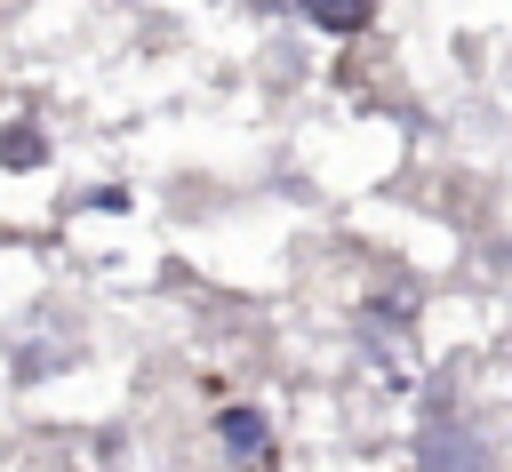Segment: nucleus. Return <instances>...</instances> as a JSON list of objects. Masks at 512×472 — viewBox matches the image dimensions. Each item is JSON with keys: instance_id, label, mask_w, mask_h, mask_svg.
I'll return each instance as SVG.
<instances>
[{"instance_id": "f257e3e1", "label": "nucleus", "mask_w": 512, "mask_h": 472, "mask_svg": "<svg viewBox=\"0 0 512 472\" xmlns=\"http://www.w3.org/2000/svg\"><path fill=\"white\" fill-rule=\"evenodd\" d=\"M368 8H376V0H304V16H312V24H328V32H360V24H368Z\"/></svg>"}, {"instance_id": "f03ea898", "label": "nucleus", "mask_w": 512, "mask_h": 472, "mask_svg": "<svg viewBox=\"0 0 512 472\" xmlns=\"http://www.w3.org/2000/svg\"><path fill=\"white\" fill-rule=\"evenodd\" d=\"M224 440H232L240 456H264V424H256L248 408H232V416H224Z\"/></svg>"}, {"instance_id": "7ed1b4c3", "label": "nucleus", "mask_w": 512, "mask_h": 472, "mask_svg": "<svg viewBox=\"0 0 512 472\" xmlns=\"http://www.w3.org/2000/svg\"><path fill=\"white\" fill-rule=\"evenodd\" d=\"M0 152H8V160H40V128H24V120H16V128L0 136Z\"/></svg>"}]
</instances>
